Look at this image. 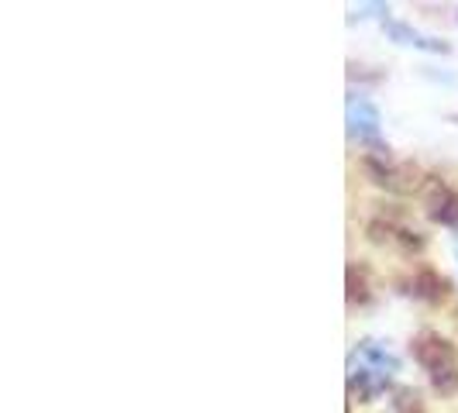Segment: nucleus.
I'll use <instances>...</instances> for the list:
<instances>
[{
    "label": "nucleus",
    "mask_w": 458,
    "mask_h": 413,
    "mask_svg": "<svg viewBox=\"0 0 458 413\" xmlns=\"http://www.w3.org/2000/svg\"><path fill=\"white\" fill-rule=\"evenodd\" d=\"M366 173L372 176L376 186H386L393 193H411L420 183V173L411 162H396L390 152H379V156H366Z\"/></svg>",
    "instance_id": "2"
},
{
    "label": "nucleus",
    "mask_w": 458,
    "mask_h": 413,
    "mask_svg": "<svg viewBox=\"0 0 458 413\" xmlns=\"http://www.w3.org/2000/svg\"><path fill=\"white\" fill-rule=\"evenodd\" d=\"M403 286H407L411 297L428 299V303H441V299L448 297V279L441 273H435V269H417Z\"/></svg>",
    "instance_id": "7"
},
{
    "label": "nucleus",
    "mask_w": 458,
    "mask_h": 413,
    "mask_svg": "<svg viewBox=\"0 0 458 413\" xmlns=\"http://www.w3.org/2000/svg\"><path fill=\"white\" fill-rule=\"evenodd\" d=\"M369 241H376V245H393V249H400V252H407V255L424 249V234H417V231L407 228V224H400V221H383V217L369 221Z\"/></svg>",
    "instance_id": "5"
},
{
    "label": "nucleus",
    "mask_w": 458,
    "mask_h": 413,
    "mask_svg": "<svg viewBox=\"0 0 458 413\" xmlns=\"http://www.w3.org/2000/svg\"><path fill=\"white\" fill-rule=\"evenodd\" d=\"M379 124H383V117H379V107L372 100H366V97H352L348 100V131L352 135L362 138V141H376Z\"/></svg>",
    "instance_id": "6"
},
{
    "label": "nucleus",
    "mask_w": 458,
    "mask_h": 413,
    "mask_svg": "<svg viewBox=\"0 0 458 413\" xmlns=\"http://www.w3.org/2000/svg\"><path fill=\"white\" fill-rule=\"evenodd\" d=\"M386 386H390V375L376 372L355 355L348 358V396H352V403H372L386 392Z\"/></svg>",
    "instance_id": "3"
},
{
    "label": "nucleus",
    "mask_w": 458,
    "mask_h": 413,
    "mask_svg": "<svg viewBox=\"0 0 458 413\" xmlns=\"http://www.w3.org/2000/svg\"><path fill=\"white\" fill-rule=\"evenodd\" d=\"M424 210L441 228L458 231V190L445 180H428L424 183Z\"/></svg>",
    "instance_id": "4"
},
{
    "label": "nucleus",
    "mask_w": 458,
    "mask_h": 413,
    "mask_svg": "<svg viewBox=\"0 0 458 413\" xmlns=\"http://www.w3.org/2000/svg\"><path fill=\"white\" fill-rule=\"evenodd\" d=\"M455 258H458V245H455Z\"/></svg>",
    "instance_id": "12"
},
{
    "label": "nucleus",
    "mask_w": 458,
    "mask_h": 413,
    "mask_svg": "<svg viewBox=\"0 0 458 413\" xmlns=\"http://www.w3.org/2000/svg\"><path fill=\"white\" fill-rule=\"evenodd\" d=\"M355 358H362L366 366H372L376 372H383V375H396L400 372V358L393 355L386 344L372 341V338H362V341L355 344V351H352Z\"/></svg>",
    "instance_id": "8"
},
{
    "label": "nucleus",
    "mask_w": 458,
    "mask_h": 413,
    "mask_svg": "<svg viewBox=\"0 0 458 413\" xmlns=\"http://www.w3.org/2000/svg\"><path fill=\"white\" fill-rule=\"evenodd\" d=\"M390 28V35L396 38V42H403V46H413V48H428V52H448V46L445 42H435V38H424L420 31H413V28H407V24H386Z\"/></svg>",
    "instance_id": "10"
},
{
    "label": "nucleus",
    "mask_w": 458,
    "mask_h": 413,
    "mask_svg": "<svg viewBox=\"0 0 458 413\" xmlns=\"http://www.w3.org/2000/svg\"><path fill=\"white\" fill-rule=\"evenodd\" d=\"M417 366L428 372V383L437 396H455L458 392V348L437 331H420L411 341Z\"/></svg>",
    "instance_id": "1"
},
{
    "label": "nucleus",
    "mask_w": 458,
    "mask_h": 413,
    "mask_svg": "<svg viewBox=\"0 0 458 413\" xmlns=\"http://www.w3.org/2000/svg\"><path fill=\"white\" fill-rule=\"evenodd\" d=\"M390 403H393V413H428L424 396L413 390V386H396Z\"/></svg>",
    "instance_id": "11"
},
{
    "label": "nucleus",
    "mask_w": 458,
    "mask_h": 413,
    "mask_svg": "<svg viewBox=\"0 0 458 413\" xmlns=\"http://www.w3.org/2000/svg\"><path fill=\"white\" fill-rule=\"evenodd\" d=\"M348 299L359 303V307L372 303V286H369L366 266H355V262L348 266Z\"/></svg>",
    "instance_id": "9"
}]
</instances>
